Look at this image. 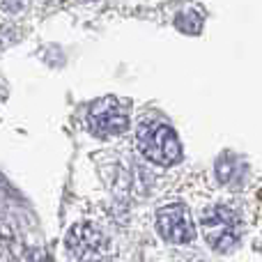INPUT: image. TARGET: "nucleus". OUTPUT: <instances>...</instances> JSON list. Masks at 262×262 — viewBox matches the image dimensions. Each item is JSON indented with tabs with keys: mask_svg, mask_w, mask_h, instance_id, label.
<instances>
[{
	"mask_svg": "<svg viewBox=\"0 0 262 262\" xmlns=\"http://www.w3.org/2000/svg\"><path fill=\"white\" fill-rule=\"evenodd\" d=\"M159 235L170 244H189L195 237V228L191 221V214L184 205H168L157 214Z\"/></svg>",
	"mask_w": 262,
	"mask_h": 262,
	"instance_id": "4",
	"label": "nucleus"
},
{
	"mask_svg": "<svg viewBox=\"0 0 262 262\" xmlns=\"http://www.w3.org/2000/svg\"><path fill=\"white\" fill-rule=\"evenodd\" d=\"M136 145H138L140 154L147 161L157 163V166H172V163H177L182 159V145L177 134L166 122H161L157 118L140 122Z\"/></svg>",
	"mask_w": 262,
	"mask_h": 262,
	"instance_id": "1",
	"label": "nucleus"
},
{
	"mask_svg": "<svg viewBox=\"0 0 262 262\" xmlns=\"http://www.w3.org/2000/svg\"><path fill=\"white\" fill-rule=\"evenodd\" d=\"M21 5H23V0H3V7H5V12H7V14L18 12V9H21Z\"/></svg>",
	"mask_w": 262,
	"mask_h": 262,
	"instance_id": "6",
	"label": "nucleus"
},
{
	"mask_svg": "<svg viewBox=\"0 0 262 262\" xmlns=\"http://www.w3.org/2000/svg\"><path fill=\"white\" fill-rule=\"evenodd\" d=\"M200 223L205 239L214 251H232L242 237L239 219L230 207H209Z\"/></svg>",
	"mask_w": 262,
	"mask_h": 262,
	"instance_id": "2",
	"label": "nucleus"
},
{
	"mask_svg": "<svg viewBox=\"0 0 262 262\" xmlns=\"http://www.w3.org/2000/svg\"><path fill=\"white\" fill-rule=\"evenodd\" d=\"M88 124L99 138H108V136H118L129 127V113L124 104H120L115 97H104L90 108L88 115Z\"/></svg>",
	"mask_w": 262,
	"mask_h": 262,
	"instance_id": "3",
	"label": "nucleus"
},
{
	"mask_svg": "<svg viewBox=\"0 0 262 262\" xmlns=\"http://www.w3.org/2000/svg\"><path fill=\"white\" fill-rule=\"evenodd\" d=\"M108 239L95 226H76L67 235L69 258L76 260H101L108 255Z\"/></svg>",
	"mask_w": 262,
	"mask_h": 262,
	"instance_id": "5",
	"label": "nucleus"
}]
</instances>
